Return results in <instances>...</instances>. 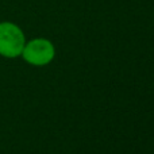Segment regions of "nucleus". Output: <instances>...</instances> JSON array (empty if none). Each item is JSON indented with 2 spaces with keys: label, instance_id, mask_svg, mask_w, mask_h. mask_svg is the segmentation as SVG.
Listing matches in <instances>:
<instances>
[{
  "label": "nucleus",
  "instance_id": "obj_1",
  "mask_svg": "<svg viewBox=\"0 0 154 154\" xmlns=\"http://www.w3.org/2000/svg\"><path fill=\"white\" fill-rule=\"evenodd\" d=\"M26 45L24 32L12 22H0V56L16 58L22 54Z\"/></svg>",
  "mask_w": 154,
  "mask_h": 154
},
{
  "label": "nucleus",
  "instance_id": "obj_2",
  "mask_svg": "<svg viewBox=\"0 0 154 154\" xmlns=\"http://www.w3.org/2000/svg\"><path fill=\"white\" fill-rule=\"evenodd\" d=\"M20 56L27 64L32 66H45L53 61L56 49L53 43L46 38H34L26 42Z\"/></svg>",
  "mask_w": 154,
  "mask_h": 154
}]
</instances>
